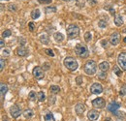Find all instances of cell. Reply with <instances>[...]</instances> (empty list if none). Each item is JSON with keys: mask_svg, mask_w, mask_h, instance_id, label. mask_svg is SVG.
<instances>
[{"mask_svg": "<svg viewBox=\"0 0 126 121\" xmlns=\"http://www.w3.org/2000/svg\"><path fill=\"white\" fill-rule=\"evenodd\" d=\"M2 54H3L4 56H9V55L11 54V50H10L9 48H3V49H2Z\"/></svg>", "mask_w": 126, "mask_h": 121, "instance_id": "34", "label": "cell"}, {"mask_svg": "<svg viewBox=\"0 0 126 121\" xmlns=\"http://www.w3.org/2000/svg\"><path fill=\"white\" fill-rule=\"evenodd\" d=\"M117 118H121V119H123L124 117H125V112H123V111H115L114 113H113Z\"/></svg>", "mask_w": 126, "mask_h": 121, "instance_id": "30", "label": "cell"}, {"mask_svg": "<svg viewBox=\"0 0 126 121\" xmlns=\"http://www.w3.org/2000/svg\"><path fill=\"white\" fill-rule=\"evenodd\" d=\"M2 1H4V0H2ZM5 1H9V0H5Z\"/></svg>", "mask_w": 126, "mask_h": 121, "instance_id": "51", "label": "cell"}, {"mask_svg": "<svg viewBox=\"0 0 126 121\" xmlns=\"http://www.w3.org/2000/svg\"><path fill=\"white\" fill-rule=\"evenodd\" d=\"M101 45H102L103 47H107V45H108V41H107V40H102V41H101Z\"/></svg>", "mask_w": 126, "mask_h": 121, "instance_id": "44", "label": "cell"}, {"mask_svg": "<svg viewBox=\"0 0 126 121\" xmlns=\"http://www.w3.org/2000/svg\"><path fill=\"white\" fill-rule=\"evenodd\" d=\"M0 90H1V101H2V103H3L4 97H5L6 93L8 92V86H7L5 83H1V85H0Z\"/></svg>", "mask_w": 126, "mask_h": 121, "instance_id": "16", "label": "cell"}, {"mask_svg": "<svg viewBox=\"0 0 126 121\" xmlns=\"http://www.w3.org/2000/svg\"><path fill=\"white\" fill-rule=\"evenodd\" d=\"M8 9H9V11H11V12H15V11H16V6L15 4H10L9 7H8Z\"/></svg>", "mask_w": 126, "mask_h": 121, "instance_id": "38", "label": "cell"}, {"mask_svg": "<svg viewBox=\"0 0 126 121\" xmlns=\"http://www.w3.org/2000/svg\"><path fill=\"white\" fill-rule=\"evenodd\" d=\"M53 39L55 40V42L61 43V42L64 41V35H63L62 33H60V32H56V33L53 34Z\"/></svg>", "mask_w": 126, "mask_h": 121, "instance_id": "17", "label": "cell"}, {"mask_svg": "<svg viewBox=\"0 0 126 121\" xmlns=\"http://www.w3.org/2000/svg\"><path fill=\"white\" fill-rule=\"evenodd\" d=\"M39 40H40V42H41L42 44H44V45H48V43H49V38H48V36H47V34H42V35H40Z\"/></svg>", "mask_w": 126, "mask_h": 121, "instance_id": "19", "label": "cell"}, {"mask_svg": "<svg viewBox=\"0 0 126 121\" xmlns=\"http://www.w3.org/2000/svg\"><path fill=\"white\" fill-rule=\"evenodd\" d=\"M5 65H6L5 60H4L3 58H1V59H0V71H3V69H4Z\"/></svg>", "mask_w": 126, "mask_h": 121, "instance_id": "39", "label": "cell"}, {"mask_svg": "<svg viewBox=\"0 0 126 121\" xmlns=\"http://www.w3.org/2000/svg\"><path fill=\"white\" fill-rule=\"evenodd\" d=\"M87 2L90 6H95L97 4V0H87Z\"/></svg>", "mask_w": 126, "mask_h": 121, "instance_id": "43", "label": "cell"}, {"mask_svg": "<svg viewBox=\"0 0 126 121\" xmlns=\"http://www.w3.org/2000/svg\"><path fill=\"white\" fill-rule=\"evenodd\" d=\"M77 4L79 5V7H83V6H84V2L81 1V0H78V3H77Z\"/></svg>", "mask_w": 126, "mask_h": 121, "instance_id": "45", "label": "cell"}, {"mask_svg": "<svg viewBox=\"0 0 126 121\" xmlns=\"http://www.w3.org/2000/svg\"><path fill=\"white\" fill-rule=\"evenodd\" d=\"M84 40H85V42H90L92 40V34L89 31L88 32H85V34H84Z\"/></svg>", "mask_w": 126, "mask_h": 121, "instance_id": "29", "label": "cell"}, {"mask_svg": "<svg viewBox=\"0 0 126 121\" xmlns=\"http://www.w3.org/2000/svg\"><path fill=\"white\" fill-rule=\"evenodd\" d=\"M44 51H45V53H46L47 55L50 56V57H53V56H54V52H53V50H52L51 48H46Z\"/></svg>", "mask_w": 126, "mask_h": 121, "instance_id": "32", "label": "cell"}, {"mask_svg": "<svg viewBox=\"0 0 126 121\" xmlns=\"http://www.w3.org/2000/svg\"><path fill=\"white\" fill-rule=\"evenodd\" d=\"M16 54L18 56H20V57H24V56H26L28 54V50L23 45H21V46H18L16 48Z\"/></svg>", "mask_w": 126, "mask_h": 121, "instance_id": "13", "label": "cell"}, {"mask_svg": "<svg viewBox=\"0 0 126 121\" xmlns=\"http://www.w3.org/2000/svg\"><path fill=\"white\" fill-rule=\"evenodd\" d=\"M63 65L70 71L74 72L78 69L79 67V64H78V61L76 60L74 57H71V56H67L64 58L63 60Z\"/></svg>", "mask_w": 126, "mask_h": 121, "instance_id": "1", "label": "cell"}, {"mask_svg": "<svg viewBox=\"0 0 126 121\" xmlns=\"http://www.w3.org/2000/svg\"><path fill=\"white\" fill-rule=\"evenodd\" d=\"M83 70H84L86 75L93 76L96 74V71H97V63L94 60H88L84 64Z\"/></svg>", "mask_w": 126, "mask_h": 121, "instance_id": "2", "label": "cell"}, {"mask_svg": "<svg viewBox=\"0 0 126 121\" xmlns=\"http://www.w3.org/2000/svg\"><path fill=\"white\" fill-rule=\"evenodd\" d=\"M76 82H77L78 85H81L82 82H83V78H82V76H77V77H76Z\"/></svg>", "mask_w": 126, "mask_h": 121, "instance_id": "36", "label": "cell"}, {"mask_svg": "<svg viewBox=\"0 0 126 121\" xmlns=\"http://www.w3.org/2000/svg\"><path fill=\"white\" fill-rule=\"evenodd\" d=\"M113 21H114V24H115L116 26H121V25H123V17H122V15H115Z\"/></svg>", "mask_w": 126, "mask_h": 121, "instance_id": "18", "label": "cell"}, {"mask_svg": "<svg viewBox=\"0 0 126 121\" xmlns=\"http://www.w3.org/2000/svg\"><path fill=\"white\" fill-rule=\"evenodd\" d=\"M62 1H64V2H70V1H73V0H62ZM78 1V0H77Z\"/></svg>", "mask_w": 126, "mask_h": 121, "instance_id": "48", "label": "cell"}, {"mask_svg": "<svg viewBox=\"0 0 126 121\" xmlns=\"http://www.w3.org/2000/svg\"><path fill=\"white\" fill-rule=\"evenodd\" d=\"M11 35H12V31L10 30V29H6L5 31H3V33H2V38H8Z\"/></svg>", "mask_w": 126, "mask_h": 121, "instance_id": "31", "label": "cell"}, {"mask_svg": "<svg viewBox=\"0 0 126 121\" xmlns=\"http://www.w3.org/2000/svg\"><path fill=\"white\" fill-rule=\"evenodd\" d=\"M44 120L45 121H55V118H54V116H53V114L51 113V112H47L45 114V116H44Z\"/></svg>", "mask_w": 126, "mask_h": 121, "instance_id": "23", "label": "cell"}, {"mask_svg": "<svg viewBox=\"0 0 126 121\" xmlns=\"http://www.w3.org/2000/svg\"><path fill=\"white\" fill-rule=\"evenodd\" d=\"M9 110H10V114H11V116H12L13 118H17V117L20 115V113H21V110H20L19 106H17V105L12 106L10 107Z\"/></svg>", "mask_w": 126, "mask_h": 121, "instance_id": "7", "label": "cell"}, {"mask_svg": "<svg viewBox=\"0 0 126 121\" xmlns=\"http://www.w3.org/2000/svg\"><path fill=\"white\" fill-rule=\"evenodd\" d=\"M113 73L117 76H122V69L119 66H114L113 67Z\"/></svg>", "mask_w": 126, "mask_h": 121, "instance_id": "25", "label": "cell"}, {"mask_svg": "<svg viewBox=\"0 0 126 121\" xmlns=\"http://www.w3.org/2000/svg\"><path fill=\"white\" fill-rule=\"evenodd\" d=\"M75 51H76V54L80 58H86L89 55V51H88L87 46L85 45L79 44V43L77 44L75 46Z\"/></svg>", "mask_w": 126, "mask_h": 121, "instance_id": "3", "label": "cell"}, {"mask_svg": "<svg viewBox=\"0 0 126 121\" xmlns=\"http://www.w3.org/2000/svg\"><path fill=\"white\" fill-rule=\"evenodd\" d=\"M98 67H99V69H100L101 72H106L107 73L110 70V63L108 61H103V62H101L99 64Z\"/></svg>", "mask_w": 126, "mask_h": 121, "instance_id": "15", "label": "cell"}, {"mask_svg": "<svg viewBox=\"0 0 126 121\" xmlns=\"http://www.w3.org/2000/svg\"><path fill=\"white\" fill-rule=\"evenodd\" d=\"M60 87L59 86H57V85H51L50 87H49V92L51 93V94H53V95H55V94H58L59 92H60Z\"/></svg>", "mask_w": 126, "mask_h": 121, "instance_id": "20", "label": "cell"}, {"mask_svg": "<svg viewBox=\"0 0 126 121\" xmlns=\"http://www.w3.org/2000/svg\"><path fill=\"white\" fill-rule=\"evenodd\" d=\"M99 112L96 110V109H90L87 113V118L88 120L90 121H96L98 118H99Z\"/></svg>", "mask_w": 126, "mask_h": 121, "instance_id": "11", "label": "cell"}, {"mask_svg": "<svg viewBox=\"0 0 126 121\" xmlns=\"http://www.w3.org/2000/svg\"><path fill=\"white\" fill-rule=\"evenodd\" d=\"M98 77L101 78V79H105L107 77V73L106 72H102V73L98 74Z\"/></svg>", "mask_w": 126, "mask_h": 121, "instance_id": "41", "label": "cell"}, {"mask_svg": "<svg viewBox=\"0 0 126 121\" xmlns=\"http://www.w3.org/2000/svg\"><path fill=\"white\" fill-rule=\"evenodd\" d=\"M2 121H10V120H9L8 118H4V119H3V120H2Z\"/></svg>", "mask_w": 126, "mask_h": 121, "instance_id": "49", "label": "cell"}, {"mask_svg": "<svg viewBox=\"0 0 126 121\" xmlns=\"http://www.w3.org/2000/svg\"><path fill=\"white\" fill-rule=\"evenodd\" d=\"M4 44H5V43H4V40H3V39H1V40H0V46H1V47H3V46H4Z\"/></svg>", "mask_w": 126, "mask_h": 121, "instance_id": "47", "label": "cell"}, {"mask_svg": "<svg viewBox=\"0 0 126 121\" xmlns=\"http://www.w3.org/2000/svg\"><path fill=\"white\" fill-rule=\"evenodd\" d=\"M38 2L40 4H50L52 2V0H38Z\"/></svg>", "mask_w": 126, "mask_h": 121, "instance_id": "42", "label": "cell"}, {"mask_svg": "<svg viewBox=\"0 0 126 121\" xmlns=\"http://www.w3.org/2000/svg\"><path fill=\"white\" fill-rule=\"evenodd\" d=\"M38 100H39L40 102H44V101L46 100V95H45V93H44L43 91L38 92Z\"/></svg>", "mask_w": 126, "mask_h": 121, "instance_id": "27", "label": "cell"}, {"mask_svg": "<svg viewBox=\"0 0 126 121\" xmlns=\"http://www.w3.org/2000/svg\"><path fill=\"white\" fill-rule=\"evenodd\" d=\"M40 15H41V12H40L39 9H35V10H33L31 12L32 19H37V18L40 17Z\"/></svg>", "mask_w": 126, "mask_h": 121, "instance_id": "22", "label": "cell"}, {"mask_svg": "<svg viewBox=\"0 0 126 121\" xmlns=\"http://www.w3.org/2000/svg\"><path fill=\"white\" fill-rule=\"evenodd\" d=\"M55 101H56V98H55V96H53V95H50V96L48 97V104H51V105H53V104L55 103Z\"/></svg>", "mask_w": 126, "mask_h": 121, "instance_id": "35", "label": "cell"}, {"mask_svg": "<svg viewBox=\"0 0 126 121\" xmlns=\"http://www.w3.org/2000/svg\"><path fill=\"white\" fill-rule=\"evenodd\" d=\"M28 28H29L30 32H34V30H35V24H34V22L30 21V22L28 23Z\"/></svg>", "mask_w": 126, "mask_h": 121, "instance_id": "37", "label": "cell"}, {"mask_svg": "<svg viewBox=\"0 0 126 121\" xmlns=\"http://www.w3.org/2000/svg\"><path fill=\"white\" fill-rule=\"evenodd\" d=\"M85 110V106L82 103H78L75 106V111L78 115H81Z\"/></svg>", "mask_w": 126, "mask_h": 121, "instance_id": "14", "label": "cell"}, {"mask_svg": "<svg viewBox=\"0 0 126 121\" xmlns=\"http://www.w3.org/2000/svg\"><path fill=\"white\" fill-rule=\"evenodd\" d=\"M123 42H124V43L126 44V37H124V39H123Z\"/></svg>", "mask_w": 126, "mask_h": 121, "instance_id": "50", "label": "cell"}, {"mask_svg": "<svg viewBox=\"0 0 126 121\" xmlns=\"http://www.w3.org/2000/svg\"><path fill=\"white\" fill-rule=\"evenodd\" d=\"M119 95L120 96H125L126 95V84H124L123 86H121V88L119 90Z\"/></svg>", "mask_w": 126, "mask_h": 121, "instance_id": "33", "label": "cell"}, {"mask_svg": "<svg viewBox=\"0 0 126 121\" xmlns=\"http://www.w3.org/2000/svg\"><path fill=\"white\" fill-rule=\"evenodd\" d=\"M28 97H29V99H30L31 101H35L36 99H38V94H36L35 91H30Z\"/></svg>", "mask_w": 126, "mask_h": 121, "instance_id": "28", "label": "cell"}, {"mask_svg": "<svg viewBox=\"0 0 126 121\" xmlns=\"http://www.w3.org/2000/svg\"><path fill=\"white\" fill-rule=\"evenodd\" d=\"M120 107V104H118V103H116V102H111L110 103L108 106H107V108H108V110L110 111V112H112V113H114L115 111H117V109Z\"/></svg>", "mask_w": 126, "mask_h": 121, "instance_id": "12", "label": "cell"}, {"mask_svg": "<svg viewBox=\"0 0 126 121\" xmlns=\"http://www.w3.org/2000/svg\"><path fill=\"white\" fill-rule=\"evenodd\" d=\"M32 75L34 76V77H35L36 79H38V80L43 79V78H44V76H45L44 70H43V68H42V67H40V66H35V67L33 68Z\"/></svg>", "mask_w": 126, "mask_h": 121, "instance_id": "5", "label": "cell"}, {"mask_svg": "<svg viewBox=\"0 0 126 121\" xmlns=\"http://www.w3.org/2000/svg\"><path fill=\"white\" fill-rule=\"evenodd\" d=\"M98 26H99L100 28H106V27L108 26L107 20H105V19H100V20L98 21Z\"/></svg>", "mask_w": 126, "mask_h": 121, "instance_id": "26", "label": "cell"}, {"mask_svg": "<svg viewBox=\"0 0 126 121\" xmlns=\"http://www.w3.org/2000/svg\"><path fill=\"white\" fill-rule=\"evenodd\" d=\"M45 11H46L47 14H51V13H56L57 9H56L55 6H47V8L45 9Z\"/></svg>", "mask_w": 126, "mask_h": 121, "instance_id": "24", "label": "cell"}, {"mask_svg": "<svg viewBox=\"0 0 126 121\" xmlns=\"http://www.w3.org/2000/svg\"><path fill=\"white\" fill-rule=\"evenodd\" d=\"M110 13L111 14V15H114V14H115V10H114L113 8H111V7H110Z\"/></svg>", "mask_w": 126, "mask_h": 121, "instance_id": "46", "label": "cell"}, {"mask_svg": "<svg viewBox=\"0 0 126 121\" xmlns=\"http://www.w3.org/2000/svg\"><path fill=\"white\" fill-rule=\"evenodd\" d=\"M49 67H50V64L46 62V63L43 64V67H42V68H43L44 71H47V70H49Z\"/></svg>", "mask_w": 126, "mask_h": 121, "instance_id": "40", "label": "cell"}, {"mask_svg": "<svg viewBox=\"0 0 126 121\" xmlns=\"http://www.w3.org/2000/svg\"><path fill=\"white\" fill-rule=\"evenodd\" d=\"M23 116L25 117V118H27V119H29V118H31L32 116H33V110L32 109H30V108H26L24 111H23Z\"/></svg>", "mask_w": 126, "mask_h": 121, "instance_id": "21", "label": "cell"}, {"mask_svg": "<svg viewBox=\"0 0 126 121\" xmlns=\"http://www.w3.org/2000/svg\"><path fill=\"white\" fill-rule=\"evenodd\" d=\"M117 64L123 71H126V52H120L118 54Z\"/></svg>", "mask_w": 126, "mask_h": 121, "instance_id": "6", "label": "cell"}, {"mask_svg": "<svg viewBox=\"0 0 126 121\" xmlns=\"http://www.w3.org/2000/svg\"><path fill=\"white\" fill-rule=\"evenodd\" d=\"M120 42V34L118 32H114L110 36V43L112 45H117Z\"/></svg>", "mask_w": 126, "mask_h": 121, "instance_id": "10", "label": "cell"}, {"mask_svg": "<svg viewBox=\"0 0 126 121\" xmlns=\"http://www.w3.org/2000/svg\"><path fill=\"white\" fill-rule=\"evenodd\" d=\"M66 32H67V36L69 39H74L76 37H78L79 34V27L75 24V23H72L70 24L67 29H66Z\"/></svg>", "mask_w": 126, "mask_h": 121, "instance_id": "4", "label": "cell"}, {"mask_svg": "<svg viewBox=\"0 0 126 121\" xmlns=\"http://www.w3.org/2000/svg\"><path fill=\"white\" fill-rule=\"evenodd\" d=\"M92 106L97 108H103L106 106V101L103 98H96L91 102Z\"/></svg>", "mask_w": 126, "mask_h": 121, "instance_id": "8", "label": "cell"}, {"mask_svg": "<svg viewBox=\"0 0 126 121\" xmlns=\"http://www.w3.org/2000/svg\"><path fill=\"white\" fill-rule=\"evenodd\" d=\"M90 92L92 94H95V95H98V94H101L103 92V86L98 83V82H95L93 83L91 86H90Z\"/></svg>", "mask_w": 126, "mask_h": 121, "instance_id": "9", "label": "cell"}]
</instances>
